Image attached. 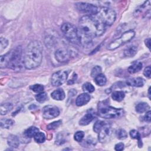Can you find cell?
Returning <instances> with one entry per match:
<instances>
[{"mask_svg": "<svg viewBox=\"0 0 151 151\" xmlns=\"http://www.w3.org/2000/svg\"><path fill=\"white\" fill-rule=\"evenodd\" d=\"M80 30L91 38L102 35L106 30L105 25L97 18L85 15L79 20Z\"/></svg>", "mask_w": 151, "mask_h": 151, "instance_id": "1", "label": "cell"}, {"mask_svg": "<svg viewBox=\"0 0 151 151\" xmlns=\"http://www.w3.org/2000/svg\"><path fill=\"white\" fill-rule=\"evenodd\" d=\"M42 46L38 41H33L27 46L23 58L24 67L28 70L38 67L42 59Z\"/></svg>", "mask_w": 151, "mask_h": 151, "instance_id": "2", "label": "cell"}, {"mask_svg": "<svg viewBox=\"0 0 151 151\" xmlns=\"http://www.w3.org/2000/svg\"><path fill=\"white\" fill-rule=\"evenodd\" d=\"M1 68H8L14 70H19L22 68L24 60L22 58V49L21 47H17L11 50L6 54L1 55L0 58Z\"/></svg>", "mask_w": 151, "mask_h": 151, "instance_id": "3", "label": "cell"}, {"mask_svg": "<svg viewBox=\"0 0 151 151\" xmlns=\"http://www.w3.org/2000/svg\"><path fill=\"white\" fill-rule=\"evenodd\" d=\"M97 18L106 25H111L115 21L116 14L115 11L106 6L99 8Z\"/></svg>", "mask_w": 151, "mask_h": 151, "instance_id": "4", "label": "cell"}, {"mask_svg": "<svg viewBox=\"0 0 151 151\" xmlns=\"http://www.w3.org/2000/svg\"><path fill=\"white\" fill-rule=\"evenodd\" d=\"M61 29L64 36L69 41L76 44H79L78 29L76 26L72 24L67 22L62 25Z\"/></svg>", "mask_w": 151, "mask_h": 151, "instance_id": "5", "label": "cell"}, {"mask_svg": "<svg viewBox=\"0 0 151 151\" xmlns=\"http://www.w3.org/2000/svg\"><path fill=\"white\" fill-rule=\"evenodd\" d=\"M123 113L121 109H116L109 106H104L102 104L99 107V115L106 119H114L120 117Z\"/></svg>", "mask_w": 151, "mask_h": 151, "instance_id": "6", "label": "cell"}, {"mask_svg": "<svg viewBox=\"0 0 151 151\" xmlns=\"http://www.w3.org/2000/svg\"><path fill=\"white\" fill-rule=\"evenodd\" d=\"M134 35L135 32L133 30H129L124 32L119 38H117L110 42L107 46V49L109 50H115L121 46L122 44L130 41L134 37Z\"/></svg>", "mask_w": 151, "mask_h": 151, "instance_id": "7", "label": "cell"}, {"mask_svg": "<svg viewBox=\"0 0 151 151\" xmlns=\"http://www.w3.org/2000/svg\"><path fill=\"white\" fill-rule=\"evenodd\" d=\"M76 7L79 11L88 15H96L99 11L97 6L87 2H77L76 4Z\"/></svg>", "mask_w": 151, "mask_h": 151, "instance_id": "8", "label": "cell"}, {"mask_svg": "<svg viewBox=\"0 0 151 151\" xmlns=\"http://www.w3.org/2000/svg\"><path fill=\"white\" fill-rule=\"evenodd\" d=\"M68 77L67 71L60 70L54 73L51 77V84L54 86H59L64 84Z\"/></svg>", "mask_w": 151, "mask_h": 151, "instance_id": "9", "label": "cell"}, {"mask_svg": "<svg viewBox=\"0 0 151 151\" xmlns=\"http://www.w3.org/2000/svg\"><path fill=\"white\" fill-rule=\"evenodd\" d=\"M42 117L45 119H51L57 117L60 114L59 109L55 106L47 105L42 110Z\"/></svg>", "mask_w": 151, "mask_h": 151, "instance_id": "10", "label": "cell"}, {"mask_svg": "<svg viewBox=\"0 0 151 151\" xmlns=\"http://www.w3.org/2000/svg\"><path fill=\"white\" fill-rule=\"evenodd\" d=\"M55 59L60 63L67 62L71 57V53L67 49L61 48L55 51Z\"/></svg>", "mask_w": 151, "mask_h": 151, "instance_id": "11", "label": "cell"}, {"mask_svg": "<svg viewBox=\"0 0 151 151\" xmlns=\"http://www.w3.org/2000/svg\"><path fill=\"white\" fill-rule=\"evenodd\" d=\"M111 134V129L109 124L106 123L104 125L99 132V140L100 142H106L109 140Z\"/></svg>", "mask_w": 151, "mask_h": 151, "instance_id": "12", "label": "cell"}, {"mask_svg": "<svg viewBox=\"0 0 151 151\" xmlns=\"http://www.w3.org/2000/svg\"><path fill=\"white\" fill-rule=\"evenodd\" d=\"M78 34L79 38V44H81L84 47H90L92 44L93 38L85 34L79 29H78Z\"/></svg>", "mask_w": 151, "mask_h": 151, "instance_id": "13", "label": "cell"}, {"mask_svg": "<svg viewBox=\"0 0 151 151\" xmlns=\"http://www.w3.org/2000/svg\"><path fill=\"white\" fill-rule=\"evenodd\" d=\"M90 100V96L86 93L80 94L76 100V104L77 106H82L86 104Z\"/></svg>", "mask_w": 151, "mask_h": 151, "instance_id": "14", "label": "cell"}, {"mask_svg": "<svg viewBox=\"0 0 151 151\" xmlns=\"http://www.w3.org/2000/svg\"><path fill=\"white\" fill-rule=\"evenodd\" d=\"M7 143L10 147L17 148L19 145V140L17 136L10 134L7 138Z\"/></svg>", "mask_w": 151, "mask_h": 151, "instance_id": "15", "label": "cell"}, {"mask_svg": "<svg viewBox=\"0 0 151 151\" xmlns=\"http://www.w3.org/2000/svg\"><path fill=\"white\" fill-rule=\"evenodd\" d=\"M51 97L55 100H63L65 98V93L64 90L61 88H58L54 91H52L51 94Z\"/></svg>", "mask_w": 151, "mask_h": 151, "instance_id": "16", "label": "cell"}, {"mask_svg": "<svg viewBox=\"0 0 151 151\" xmlns=\"http://www.w3.org/2000/svg\"><path fill=\"white\" fill-rule=\"evenodd\" d=\"M94 119V116L93 115L90 113H88L87 114H86L80 120L79 122V124L81 126H86L87 124H88L90 122H92V120Z\"/></svg>", "mask_w": 151, "mask_h": 151, "instance_id": "17", "label": "cell"}, {"mask_svg": "<svg viewBox=\"0 0 151 151\" xmlns=\"http://www.w3.org/2000/svg\"><path fill=\"white\" fill-rule=\"evenodd\" d=\"M144 80L140 77H137L131 80H129L127 81V84L129 85L137 87H142L144 85Z\"/></svg>", "mask_w": 151, "mask_h": 151, "instance_id": "18", "label": "cell"}, {"mask_svg": "<svg viewBox=\"0 0 151 151\" xmlns=\"http://www.w3.org/2000/svg\"><path fill=\"white\" fill-rule=\"evenodd\" d=\"M150 109L149 105L145 102L139 103L136 106V111L139 113L146 112Z\"/></svg>", "mask_w": 151, "mask_h": 151, "instance_id": "19", "label": "cell"}, {"mask_svg": "<svg viewBox=\"0 0 151 151\" xmlns=\"http://www.w3.org/2000/svg\"><path fill=\"white\" fill-rule=\"evenodd\" d=\"M137 48L134 45H131L127 47L124 51V55L127 57H132L137 53Z\"/></svg>", "mask_w": 151, "mask_h": 151, "instance_id": "20", "label": "cell"}, {"mask_svg": "<svg viewBox=\"0 0 151 151\" xmlns=\"http://www.w3.org/2000/svg\"><path fill=\"white\" fill-rule=\"evenodd\" d=\"M142 68V63L141 62H135L132 65H130L128 68V71L130 74L136 73Z\"/></svg>", "mask_w": 151, "mask_h": 151, "instance_id": "21", "label": "cell"}, {"mask_svg": "<svg viewBox=\"0 0 151 151\" xmlns=\"http://www.w3.org/2000/svg\"><path fill=\"white\" fill-rule=\"evenodd\" d=\"M13 106L10 103H5L1 104L0 106V112L2 115L7 114L12 109Z\"/></svg>", "mask_w": 151, "mask_h": 151, "instance_id": "22", "label": "cell"}, {"mask_svg": "<svg viewBox=\"0 0 151 151\" xmlns=\"http://www.w3.org/2000/svg\"><path fill=\"white\" fill-rule=\"evenodd\" d=\"M38 131L39 130L38 128L34 126H31L25 131L24 134L26 137L31 138V137H34L35 135L38 132Z\"/></svg>", "mask_w": 151, "mask_h": 151, "instance_id": "23", "label": "cell"}, {"mask_svg": "<svg viewBox=\"0 0 151 151\" xmlns=\"http://www.w3.org/2000/svg\"><path fill=\"white\" fill-rule=\"evenodd\" d=\"M125 94L123 91H115L112 93V99L117 101H121L124 98Z\"/></svg>", "mask_w": 151, "mask_h": 151, "instance_id": "24", "label": "cell"}, {"mask_svg": "<svg viewBox=\"0 0 151 151\" xmlns=\"http://www.w3.org/2000/svg\"><path fill=\"white\" fill-rule=\"evenodd\" d=\"M94 81L97 85L100 86H103L106 84L107 79L105 76L101 73L94 78Z\"/></svg>", "mask_w": 151, "mask_h": 151, "instance_id": "25", "label": "cell"}, {"mask_svg": "<svg viewBox=\"0 0 151 151\" xmlns=\"http://www.w3.org/2000/svg\"><path fill=\"white\" fill-rule=\"evenodd\" d=\"M14 123V121L12 119H4L1 121V126L2 128L8 129Z\"/></svg>", "mask_w": 151, "mask_h": 151, "instance_id": "26", "label": "cell"}, {"mask_svg": "<svg viewBox=\"0 0 151 151\" xmlns=\"http://www.w3.org/2000/svg\"><path fill=\"white\" fill-rule=\"evenodd\" d=\"M34 140L37 143H41L45 142V136L44 133L38 132L34 137Z\"/></svg>", "mask_w": 151, "mask_h": 151, "instance_id": "27", "label": "cell"}, {"mask_svg": "<svg viewBox=\"0 0 151 151\" xmlns=\"http://www.w3.org/2000/svg\"><path fill=\"white\" fill-rule=\"evenodd\" d=\"M55 43V38L52 35L47 36L45 38V44L48 48L52 47Z\"/></svg>", "mask_w": 151, "mask_h": 151, "instance_id": "28", "label": "cell"}, {"mask_svg": "<svg viewBox=\"0 0 151 151\" xmlns=\"http://www.w3.org/2000/svg\"><path fill=\"white\" fill-rule=\"evenodd\" d=\"M106 124V122L102 121V120H98L97 121L93 126V130L95 132L99 133L100 130L102 129V127L104 126V125Z\"/></svg>", "mask_w": 151, "mask_h": 151, "instance_id": "29", "label": "cell"}, {"mask_svg": "<svg viewBox=\"0 0 151 151\" xmlns=\"http://www.w3.org/2000/svg\"><path fill=\"white\" fill-rule=\"evenodd\" d=\"M35 99L40 103H43L47 99V94L45 92H41L35 96Z\"/></svg>", "mask_w": 151, "mask_h": 151, "instance_id": "30", "label": "cell"}, {"mask_svg": "<svg viewBox=\"0 0 151 151\" xmlns=\"http://www.w3.org/2000/svg\"><path fill=\"white\" fill-rule=\"evenodd\" d=\"M30 89L35 92V93H41V92H42L43 90H44V86L41 84H34V85H32L29 87Z\"/></svg>", "mask_w": 151, "mask_h": 151, "instance_id": "31", "label": "cell"}, {"mask_svg": "<svg viewBox=\"0 0 151 151\" xmlns=\"http://www.w3.org/2000/svg\"><path fill=\"white\" fill-rule=\"evenodd\" d=\"M116 136L119 139L123 140L127 137V134L124 129H119L116 132Z\"/></svg>", "mask_w": 151, "mask_h": 151, "instance_id": "32", "label": "cell"}, {"mask_svg": "<svg viewBox=\"0 0 151 151\" xmlns=\"http://www.w3.org/2000/svg\"><path fill=\"white\" fill-rule=\"evenodd\" d=\"M83 90L84 91H87L88 93H92L94 91V87L90 83H86L83 86Z\"/></svg>", "mask_w": 151, "mask_h": 151, "instance_id": "33", "label": "cell"}, {"mask_svg": "<svg viewBox=\"0 0 151 151\" xmlns=\"http://www.w3.org/2000/svg\"><path fill=\"white\" fill-rule=\"evenodd\" d=\"M130 135L132 139H137L139 141V143H141V136L139 132L136 130H132L130 132Z\"/></svg>", "mask_w": 151, "mask_h": 151, "instance_id": "34", "label": "cell"}, {"mask_svg": "<svg viewBox=\"0 0 151 151\" xmlns=\"http://www.w3.org/2000/svg\"><path fill=\"white\" fill-rule=\"evenodd\" d=\"M101 68L99 65H96L93 68L91 72V76L93 78H95L97 76L101 74Z\"/></svg>", "mask_w": 151, "mask_h": 151, "instance_id": "35", "label": "cell"}, {"mask_svg": "<svg viewBox=\"0 0 151 151\" xmlns=\"http://www.w3.org/2000/svg\"><path fill=\"white\" fill-rule=\"evenodd\" d=\"M65 142V137L64 136V134L61 133L58 134L56 137L55 143L58 145H63Z\"/></svg>", "mask_w": 151, "mask_h": 151, "instance_id": "36", "label": "cell"}, {"mask_svg": "<svg viewBox=\"0 0 151 151\" xmlns=\"http://www.w3.org/2000/svg\"><path fill=\"white\" fill-rule=\"evenodd\" d=\"M84 137V133L83 131H78L77 132L74 136V138L75 140L78 142H80L82 141Z\"/></svg>", "mask_w": 151, "mask_h": 151, "instance_id": "37", "label": "cell"}, {"mask_svg": "<svg viewBox=\"0 0 151 151\" xmlns=\"http://www.w3.org/2000/svg\"><path fill=\"white\" fill-rule=\"evenodd\" d=\"M61 120L55 121V122H54L49 124L47 126V128L48 130H54V129H57L58 127H59L60 125L61 124Z\"/></svg>", "mask_w": 151, "mask_h": 151, "instance_id": "38", "label": "cell"}, {"mask_svg": "<svg viewBox=\"0 0 151 151\" xmlns=\"http://www.w3.org/2000/svg\"><path fill=\"white\" fill-rule=\"evenodd\" d=\"M0 44H1L0 50L1 51L6 48V47L8 45V41L6 38H5L4 37H1L0 39Z\"/></svg>", "mask_w": 151, "mask_h": 151, "instance_id": "39", "label": "cell"}, {"mask_svg": "<svg viewBox=\"0 0 151 151\" xmlns=\"http://www.w3.org/2000/svg\"><path fill=\"white\" fill-rule=\"evenodd\" d=\"M150 71H151V68L150 66L149 65L147 67H146L143 71V74L145 77L150 78Z\"/></svg>", "mask_w": 151, "mask_h": 151, "instance_id": "40", "label": "cell"}, {"mask_svg": "<svg viewBox=\"0 0 151 151\" xmlns=\"http://www.w3.org/2000/svg\"><path fill=\"white\" fill-rule=\"evenodd\" d=\"M151 111L150 110H148L147 111H146L145 116H144V120L146 122H150V120H151Z\"/></svg>", "mask_w": 151, "mask_h": 151, "instance_id": "41", "label": "cell"}, {"mask_svg": "<svg viewBox=\"0 0 151 151\" xmlns=\"http://www.w3.org/2000/svg\"><path fill=\"white\" fill-rule=\"evenodd\" d=\"M124 145L123 143H119L115 145L114 149L117 151H120L124 149Z\"/></svg>", "mask_w": 151, "mask_h": 151, "instance_id": "42", "label": "cell"}, {"mask_svg": "<svg viewBox=\"0 0 151 151\" xmlns=\"http://www.w3.org/2000/svg\"><path fill=\"white\" fill-rule=\"evenodd\" d=\"M145 45H146V47L149 49H150V38H148L146 39L145 41Z\"/></svg>", "mask_w": 151, "mask_h": 151, "instance_id": "43", "label": "cell"}, {"mask_svg": "<svg viewBox=\"0 0 151 151\" xmlns=\"http://www.w3.org/2000/svg\"><path fill=\"white\" fill-rule=\"evenodd\" d=\"M150 87H149V90H148V95H149V99H150Z\"/></svg>", "mask_w": 151, "mask_h": 151, "instance_id": "44", "label": "cell"}]
</instances>
